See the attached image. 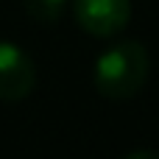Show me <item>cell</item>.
I'll return each mask as SVG.
<instances>
[{
    "label": "cell",
    "mask_w": 159,
    "mask_h": 159,
    "mask_svg": "<svg viewBox=\"0 0 159 159\" xmlns=\"http://www.w3.org/2000/svg\"><path fill=\"white\" fill-rule=\"evenodd\" d=\"M148 67H151V59L143 42H117L98 56L92 81L103 98L129 101L145 87Z\"/></svg>",
    "instance_id": "cell-1"
},
{
    "label": "cell",
    "mask_w": 159,
    "mask_h": 159,
    "mask_svg": "<svg viewBox=\"0 0 159 159\" xmlns=\"http://www.w3.org/2000/svg\"><path fill=\"white\" fill-rule=\"evenodd\" d=\"M73 17L89 36L109 39L131 22V0H73Z\"/></svg>",
    "instance_id": "cell-2"
},
{
    "label": "cell",
    "mask_w": 159,
    "mask_h": 159,
    "mask_svg": "<svg viewBox=\"0 0 159 159\" xmlns=\"http://www.w3.org/2000/svg\"><path fill=\"white\" fill-rule=\"evenodd\" d=\"M34 84L36 70L31 56L20 45L0 39V101L17 103L34 92Z\"/></svg>",
    "instance_id": "cell-3"
},
{
    "label": "cell",
    "mask_w": 159,
    "mask_h": 159,
    "mask_svg": "<svg viewBox=\"0 0 159 159\" xmlns=\"http://www.w3.org/2000/svg\"><path fill=\"white\" fill-rule=\"evenodd\" d=\"M22 6H25V11H28L36 22H42V25L59 22V20L64 17V11H67V0H22Z\"/></svg>",
    "instance_id": "cell-4"
},
{
    "label": "cell",
    "mask_w": 159,
    "mask_h": 159,
    "mask_svg": "<svg viewBox=\"0 0 159 159\" xmlns=\"http://www.w3.org/2000/svg\"><path fill=\"white\" fill-rule=\"evenodd\" d=\"M143 157L159 159V151H131V154H126V159H143Z\"/></svg>",
    "instance_id": "cell-5"
}]
</instances>
